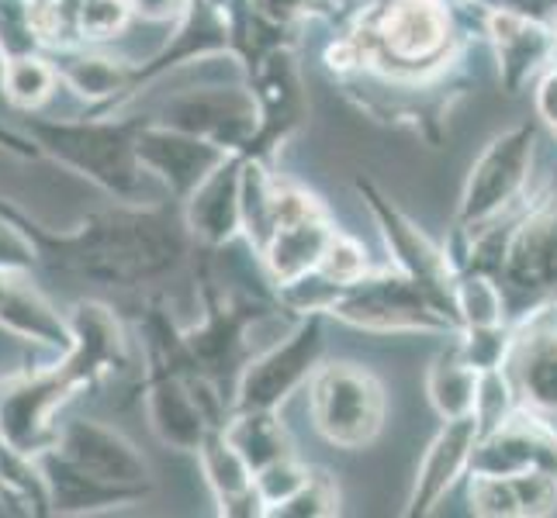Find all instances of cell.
<instances>
[{
	"mask_svg": "<svg viewBox=\"0 0 557 518\" xmlns=\"http://www.w3.org/2000/svg\"><path fill=\"white\" fill-rule=\"evenodd\" d=\"M336 4L339 0H260V8L267 14H274L281 22H292V25H305V22H312V17L330 22Z\"/></svg>",
	"mask_w": 557,
	"mask_h": 518,
	"instance_id": "obj_41",
	"label": "cell"
},
{
	"mask_svg": "<svg viewBox=\"0 0 557 518\" xmlns=\"http://www.w3.org/2000/svg\"><path fill=\"white\" fill-rule=\"evenodd\" d=\"M478 439H482V432H478L474 415L450 418L440 426L433 443L426 446V453H422V459H419L416 481H412L409 502H406L409 518H426L450 494V488L460 481V477L471 473Z\"/></svg>",
	"mask_w": 557,
	"mask_h": 518,
	"instance_id": "obj_19",
	"label": "cell"
},
{
	"mask_svg": "<svg viewBox=\"0 0 557 518\" xmlns=\"http://www.w3.org/2000/svg\"><path fill=\"white\" fill-rule=\"evenodd\" d=\"M336 232L339 228L333 225L330 211H325V215L277 225L271 242H267L257 256L267 283H271V291L315 274L322 256H325V249H330V242L336 239Z\"/></svg>",
	"mask_w": 557,
	"mask_h": 518,
	"instance_id": "obj_22",
	"label": "cell"
},
{
	"mask_svg": "<svg viewBox=\"0 0 557 518\" xmlns=\"http://www.w3.org/2000/svg\"><path fill=\"white\" fill-rule=\"evenodd\" d=\"M42 467L46 488H49V508L52 515H98L125 505H143L152 494V484H111L94 477L90 470L76 467L70 456H63L55 446L35 456Z\"/></svg>",
	"mask_w": 557,
	"mask_h": 518,
	"instance_id": "obj_20",
	"label": "cell"
},
{
	"mask_svg": "<svg viewBox=\"0 0 557 518\" xmlns=\"http://www.w3.org/2000/svg\"><path fill=\"white\" fill-rule=\"evenodd\" d=\"M520 518H544L557 511V473L550 470H523L512 477Z\"/></svg>",
	"mask_w": 557,
	"mask_h": 518,
	"instance_id": "obj_39",
	"label": "cell"
},
{
	"mask_svg": "<svg viewBox=\"0 0 557 518\" xmlns=\"http://www.w3.org/2000/svg\"><path fill=\"white\" fill-rule=\"evenodd\" d=\"M454 304H457L460 332L478 329V325H503V321H509L503 287H498L495 277H488V274H474V270L457 274Z\"/></svg>",
	"mask_w": 557,
	"mask_h": 518,
	"instance_id": "obj_30",
	"label": "cell"
},
{
	"mask_svg": "<svg viewBox=\"0 0 557 518\" xmlns=\"http://www.w3.org/2000/svg\"><path fill=\"white\" fill-rule=\"evenodd\" d=\"M152 118L243 156L257 131L260 111H257V98H253V90H249V84H233V87L208 84V87H187L181 93H170V98L152 111Z\"/></svg>",
	"mask_w": 557,
	"mask_h": 518,
	"instance_id": "obj_11",
	"label": "cell"
},
{
	"mask_svg": "<svg viewBox=\"0 0 557 518\" xmlns=\"http://www.w3.org/2000/svg\"><path fill=\"white\" fill-rule=\"evenodd\" d=\"M516 412H520V397H516L506 367L482 370V377H478V397H474V418L482 439L495 429H503Z\"/></svg>",
	"mask_w": 557,
	"mask_h": 518,
	"instance_id": "obj_32",
	"label": "cell"
},
{
	"mask_svg": "<svg viewBox=\"0 0 557 518\" xmlns=\"http://www.w3.org/2000/svg\"><path fill=\"white\" fill-rule=\"evenodd\" d=\"M478 377H482V374H478L471 363L465 359V353L457 350V339L450 336V342L436 353V359L430 363V370H426L430 408L444 421L474 415Z\"/></svg>",
	"mask_w": 557,
	"mask_h": 518,
	"instance_id": "obj_25",
	"label": "cell"
},
{
	"mask_svg": "<svg viewBox=\"0 0 557 518\" xmlns=\"http://www.w3.org/2000/svg\"><path fill=\"white\" fill-rule=\"evenodd\" d=\"M309 477H312V467L301 464L298 453L295 456H284V459H277V464L263 467V470H257L253 473V484H257L260 497L267 502V518H271V511L277 505H284L287 497L298 494V488L309 481Z\"/></svg>",
	"mask_w": 557,
	"mask_h": 518,
	"instance_id": "obj_37",
	"label": "cell"
},
{
	"mask_svg": "<svg viewBox=\"0 0 557 518\" xmlns=\"http://www.w3.org/2000/svg\"><path fill=\"white\" fill-rule=\"evenodd\" d=\"M132 22H136V14H132L128 0H81L73 17V31L76 42L101 46L108 38L122 35Z\"/></svg>",
	"mask_w": 557,
	"mask_h": 518,
	"instance_id": "obj_33",
	"label": "cell"
},
{
	"mask_svg": "<svg viewBox=\"0 0 557 518\" xmlns=\"http://www.w3.org/2000/svg\"><path fill=\"white\" fill-rule=\"evenodd\" d=\"M274 184L277 169L263 160H246L243 156V242L253 256L271 242L274 236Z\"/></svg>",
	"mask_w": 557,
	"mask_h": 518,
	"instance_id": "obj_28",
	"label": "cell"
},
{
	"mask_svg": "<svg viewBox=\"0 0 557 518\" xmlns=\"http://www.w3.org/2000/svg\"><path fill=\"white\" fill-rule=\"evenodd\" d=\"M4 63H8V55L0 52V118H4V114H11V108H8V98H4Z\"/></svg>",
	"mask_w": 557,
	"mask_h": 518,
	"instance_id": "obj_44",
	"label": "cell"
},
{
	"mask_svg": "<svg viewBox=\"0 0 557 518\" xmlns=\"http://www.w3.org/2000/svg\"><path fill=\"white\" fill-rule=\"evenodd\" d=\"M0 215L25 228L38 263L49 274L119 291L157 287L198 253V242L184 222V204L174 198L160 204L122 201L119 207L84 218L70 232H55L8 198H0Z\"/></svg>",
	"mask_w": 557,
	"mask_h": 518,
	"instance_id": "obj_1",
	"label": "cell"
},
{
	"mask_svg": "<svg viewBox=\"0 0 557 518\" xmlns=\"http://www.w3.org/2000/svg\"><path fill=\"white\" fill-rule=\"evenodd\" d=\"M482 38L495 49L498 84L509 98H520L557 60V28L523 11H482Z\"/></svg>",
	"mask_w": 557,
	"mask_h": 518,
	"instance_id": "obj_13",
	"label": "cell"
},
{
	"mask_svg": "<svg viewBox=\"0 0 557 518\" xmlns=\"http://www.w3.org/2000/svg\"><path fill=\"white\" fill-rule=\"evenodd\" d=\"M46 55L60 73V84L94 114H114L125 101H132L136 63L122 60V55H111L90 42H60L49 46Z\"/></svg>",
	"mask_w": 557,
	"mask_h": 518,
	"instance_id": "obj_17",
	"label": "cell"
},
{
	"mask_svg": "<svg viewBox=\"0 0 557 518\" xmlns=\"http://www.w3.org/2000/svg\"><path fill=\"white\" fill-rule=\"evenodd\" d=\"M0 329L11 332L14 339L46 345V350L60 356L73 350L70 315L55 308L38 287H32L28 274H17L4 291V298H0Z\"/></svg>",
	"mask_w": 557,
	"mask_h": 518,
	"instance_id": "obj_23",
	"label": "cell"
},
{
	"mask_svg": "<svg viewBox=\"0 0 557 518\" xmlns=\"http://www.w3.org/2000/svg\"><path fill=\"white\" fill-rule=\"evenodd\" d=\"M506 374L520 408L557 426V304L516 325Z\"/></svg>",
	"mask_w": 557,
	"mask_h": 518,
	"instance_id": "obj_14",
	"label": "cell"
},
{
	"mask_svg": "<svg viewBox=\"0 0 557 518\" xmlns=\"http://www.w3.org/2000/svg\"><path fill=\"white\" fill-rule=\"evenodd\" d=\"M541 139V122H520L482 149V156L468 169L465 190H460V204L450 225L454 236H474L478 228L509 215L533 194Z\"/></svg>",
	"mask_w": 557,
	"mask_h": 518,
	"instance_id": "obj_4",
	"label": "cell"
},
{
	"mask_svg": "<svg viewBox=\"0 0 557 518\" xmlns=\"http://www.w3.org/2000/svg\"><path fill=\"white\" fill-rule=\"evenodd\" d=\"M225 25H228V60L243 66V76L257 73V66L274 49L298 46V28L292 22L267 14L260 0H222Z\"/></svg>",
	"mask_w": 557,
	"mask_h": 518,
	"instance_id": "obj_24",
	"label": "cell"
},
{
	"mask_svg": "<svg viewBox=\"0 0 557 518\" xmlns=\"http://www.w3.org/2000/svg\"><path fill=\"white\" fill-rule=\"evenodd\" d=\"M315 432L339 450L371 446L384 429V383L357 363H322L309 380Z\"/></svg>",
	"mask_w": 557,
	"mask_h": 518,
	"instance_id": "obj_6",
	"label": "cell"
},
{
	"mask_svg": "<svg viewBox=\"0 0 557 518\" xmlns=\"http://www.w3.org/2000/svg\"><path fill=\"white\" fill-rule=\"evenodd\" d=\"M55 87H63V84L46 52L11 55L4 63V98L11 111H22V114L38 111L52 98Z\"/></svg>",
	"mask_w": 557,
	"mask_h": 518,
	"instance_id": "obj_29",
	"label": "cell"
},
{
	"mask_svg": "<svg viewBox=\"0 0 557 518\" xmlns=\"http://www.w3.org/2000/svg\"><path fill=\"white\" fill-rule=\"evenodd\" d=\"M35 266H42V263H38V253H35L32 239L25 236V228L0 215V270L32 274Z\"/></svg>",
	"mask_w": 557,
	"mask_h": 518,
	"instance_id": "obj_40",
	"label": "cell"
},
{
	"mask_svg": "<svg viewBox=\"0 0 557 518\" xmlns=\"http://www.w3.org/2000/svg\"><path fill=\"white\" fill-rule=\"evenodd\" d=\"M468 505L478 518H520L512 477L498 473H468Z\"/></svg>",
	"mask_w": 557,
	"mask_h": 518,
	"instance_id": "obj_36",
	"label": "cell"
},
{
	"mask_svg": "<svg viewBox=\"0 0 557 518\" xmlns=\"http://www.w3.org/2000/svg\"><path fill=\"white\" fill-rule=\"evenodd\" d=\"M325 325H330V315L322 312L295 315L292 332L271 350L253 353L236 383L233 412H281L284 401L301 391L322 367Z\"/></svg>",
	"mask_w": 557,
	"mask_h": 518,
	"instance_id": "obj_8",
	"label": "cell"
},
{
	"mask_svg": "<svg viewBox=\"0 0 557 518\" xmlns=\"http://www.w3.org/2000/svg\"><path fill=\"white\" fill-rule=\"evenodd\" d=\"M55 450L70 456L76 467L111 484H152V470L143 450L119 429L94 418H66L60 426Z\"/></svg>",
	"mask_w": 557,
	"mask_h": 518,
	"instance_id": "obj_18",
	"label": "cell"
},
{
	"mask_svg": "<svg viewBox=\"0 0 557 518\" xmlns=\"http://www.w3.org/2000/svg\"><path fill=\"white\" fill-rule=\"evenodd\" d=\"M136 152L146 177L157 180L166 190V198H174L181 204L233 156V152L219 149L215 142L198 139L181 128H170L157 118H149L143 125Z\"/></svg>",
	"mask_w": 557,
	"mask_h": 518,
	"instance_id": "obj_12",
	"label": "cell"
},
{
	"mask_svg": "<svg viewBox=\"0 0 557 518\" xmlns=\"http://www.w3.org/2000/svg\"><path fill=\"white\" fill-rule=\"evenodd\" d=\"M38 11H42V0H0V52L8 60L46 52Z\"/></svg>",
	"mask_w": 557,
	"mask_h": 518,
	"instance_id": "obj_31",
	"label": "cell"
},
{
	"mask_svg": "<svg viewBox=\"0 0 557 518\" xmlns=\"http://www.w3.org/2000/svg\"><path fill=\"white\" fill-rule=\"evenodd\" d=\"M330 321L354 325L363 332L377 336H406V332H426V336H457V325L433 308V301L419 287L395 270V266H371L368 274L354 283L339 287L330 304Z\"/></svg>",
	"mask_w": 557,
	"mask_h": 518,
	"instance_id": "obj_5",
	"label": "cell"
},
{
	"mask_svg": "<svg viewBox=\"0 0 557 518\" xmlns=\"http://www.w3.org/2000/svg\"><path fill=\"white\" fill-rule=\"evenodd\" d=\"M215 55H228V25L225 11L215 0H190L187 11L170 25L166 42L149 55V60L136 63V76H132V98H139L146 87L163 80L166 73H174L187 63H205Z\"/></svg>",
	"mask_w": 557,
	"mask_h": 518,
	"instance_id": "obj_16",
	"label": "cell"
},
{
	"mask_svg": "<svg viewBox=\"0 0 557 518\" xmlns=\"http://www.w3.org/2000/svg\"><path fill=\"white\" fill-rule=\"evenodd\" d=\"M457 350L465 353V359L471 367L482 374V370H495V367H506L509 350H512V339H516V325L503 321V325H478V329H465L457 332Z\"/></svg>",
	"mask_w": 557,
	"mask_h": 518,
	"instance_id": "obj_34",
	"label": "cell"
},
{
	"mask_svg": "<svg viewBox=\"0 0 557 518\" xmlns=\"http://www.w3.org/2000/svg\"><path fill=\"white\" fill-rule=\"evenodd\" d=\"M339 515V484L330 470L312 467V477L271 511V518H333Z\"/></svg>",
	"mask_w": 557,
	"mask_h": 518,
	"instance_id": "obj_35",
	"label": "cell"
},
{
	"mask_svg": "<svg viewBox=\"0 0 557 518\" xmlns=\"http://www.w3.org/2000/svg\"><path fill=\"white\" fill-rule=\"evenodd\" d=\"M152 114H84V118H46L28 111L22 128L38 142L42 156L90 180L114 201H139L146 169L139 163V131Z\"/></svg>",
	"mask_w": 557,
	"mask_h": 518,
	"instance_id": "obj_2",
	"label": "cell"
},
{
	"mask_svg": "<svg viewBox=\"0 0 557 518\" xmlns=\"http://www.w3.org/2000/svg\"><path fill=\"white\" fill-rule=\"evenodd\" d=\"M354 187L363 198V204H368L371 218L377 222V232L384 239V249H388V263L395 270L406 274L419 291L433 301V308L440 315H447L460 332V318H457V304H454L457 270L447 256V249L422 232V228L388 194H384L374 180L357 177Z\"/></svg>",
	"mask_w": 557,
	"mask_h": 518,
	"instance_id": "obj_7",
	"label": "cell"
},
{
	"mask_svg": "<svg viewBox=\"0 0 557 518\" xmlns=\"http://www.w3.org/2000/svg\"><path fill=\"white\" fill-rule=\"evenodd\" d=\"M201 274H198V294H201V321L184 329L187 356L195 363V374L225 394L233 405L236 383L246 370V363L253 359L249 350V332L257 329L263 318L281 315L277 294H225L215 274H211V249H201Z\"/></svg>",
	"mask_w": 557,
	"mask_h": 518,
	"instance_id": "obj_3",
	"label": "cell"
},
{
	"mask_svg": "<svg viewBox=\"0 0 557 518\" xmlns=\"http://www.w3.org/2000/svg\"><path fill=\"white\" fill-rule=\"evenodd\" d=\"M198 467H201V477L205 484L211 491V497H215V505H228L236 502L239 494H246L249 488H253V470H249V464L243 459V453L228 443L225 435V426L222 429H208L205 443L198 446Z\"/></svg>",
	"mask_w": 557,
	"mask_h": 518,
	"instance_id": "obj_27",
	"label": "cell"
},
{
	"mask_svg": "<svg viewBox=\"0 0 557 518\" xmlns=\"http://www.w3.org/2000/svg\"><path fill=\"white\" fill-rule=\"evenodd\" d=\"M0 152H11V156H17V160H38L42 156V149H38V142L28 136V131L22 128H11V125H4L0 122Z\"/></svg>",
	"mask_w": 557,
	"mask_h": 518,
	"instance_id": "obj_43",
	"label": "cell"
},
{
	"mask_svg": "<svg viewBox=\"0 0 557 518\" xmlns=\"http://www.w3.org/2000/svg\"><path fill=\"white\" fill-rule=\"evenodd\" d=\"M554 28H557V22H554Z\"/></svg>",
	"mask_w": 557,
	"mask_h": 518,
	"instance_id": "obj_47",
	"label": "cell"
},
{
	"mask_svg": "<svg viewBox=\"0 0 557 518\" xmlns=\"http://www.w3.org/2000/svg\"><path fill=\"white\" fill-rule=\"evenodd\" d=\"M536 118L557 136V60L541 73V84H536Z\"/></svg>",
	"mask_w": 557,
	"mask_h": 518,
	"instance_id": "obj_42",
	"label": "cell"
},
{
	"mask_svg": "<svg viewBox=\"0 0 557 518\" xmlns=\"http://www.w3.org/2000/svg\"><path fill=\"white\" fill-rule=\"evenodd\" d=\"M17 274H8V270H0V298H4V291L11 287V280H14Z\"/></svg>",
	"mask_w": 557,
	"mask_h": 518,
	"instance_id": "obj_46",
	"label": "cell"
},
{
	"mask_svg": "<svg viewBox=\"0 0 557 518\" xmlns=\"http://www.w3.org/2000/svg\"><path fill=\"white\" fill-rule=\"evenodd\" d=\"M225 435L253 473L284 456H295L292 435H287L277 412H233L225 421Z\"/></svg>",
	"mask_w": 557,
	"mask_h": 518,
	"instance_id": "obj_26",
	"label": "cell"
},
{
	"mask_svg": "<svg viewBox=\"0 0 557 518\" xmlns=\"http://www.w3.org/2000/svg\"><path fill=\"white\" fill-rule=\"evenodd\" d=\"M184 222L198 249L222 253L243 239V156L233 152L211 177L184 201Z\"/></svg>",
	"mask_w": 557,
	"mask_h": 518,
	"instance_id": "obj_21",
	"label": "cell"
},
{
	"mask_svg": "<svg viewBox=\"0 0 557 518\" xmlns=\"http://www.w3.org/2000/svg\"><path fill=\"white\" fill-rule=\"evenodd\" d=\"M246 84L257 98L260 122L243 156L274 163L277 152L298 136L305 122H309V90H305V80H301L298 46L274 49L257 66V73L246 76Z\"/></svg>",
	"mask_w": 557,
	"mask_h": 518,
	"instance_id": "obj_10",
	"label": "cell"
},
{
	"mask_svg": "<svg viewBox=\"0 0 557 518\" xmlns=\"http://www.w3.org/2000/svg\"><path fill=\"white\" fill-rule=\"evenodd\" d=\"M0 505H4L8 511H17V515H22V508H17V502H14V494H11L8 484H4V477H0Z\"/></svg>",
	"mask_w": 557,
	"mask_h": 518,
	"instance_id": "obj_45",
	"label": "cell"
},
{
	"mask_svg": "<svg viewBox=\"0 0 557 518\" xmlns=\"http://www.w3.org/2000/svg\"><path fill=\"white\" fill-rule=\"evenodd\" d=\"M66 315L73 325V350L63 356V363L84 383V391L136 367L125 325L104 301H76Z\"/></svg>",
	"mask_w": 557,
	"mask_h": 518,
	"instance_id": "obj_15",
	"label": "cell"
},
{
	"mask_svg": "<svg viewBox=\"0 0 557 518\" xmlns=\"http://www.w3.org/2000/svg\"><path fill=\"white\" fill-rule=\"evenodd\" d=\"M76 391H84V383L76 380L63 356L49 367L0 377V439L32 456L55 446L60 439L55 415Z\"/></svg>",
	"mask_w": 557,
	"mask_h": 518,
	"instance_id": "obj_9",
	"label": "cell"
},
{
	"mask_svg": "<svg viewBox=\"0 0 557 518\" xmlns=\"http://www.w3.org/2000/svg\"><path fill=\"white\" fill-rule=\"evenodd\" d=\"M371 270V260H368V249H363L354 236L347 232H336V239L325 249V256L319 263V274L336 283V287H347L357 277H363Z\"/></svg>",
	"mask_w": 557,
	"mask_h": 518,
	"instance_id": "obj_38",
	"label": "cell"
}]
</instances>
